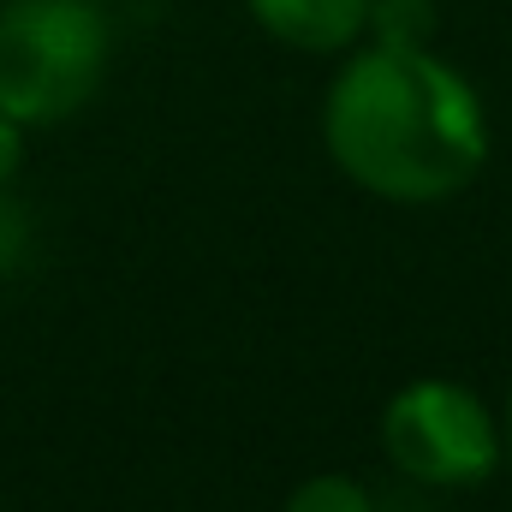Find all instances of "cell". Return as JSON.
<instances>
[{
    "mask_svg": "<svg viewBox=\"0 0 512 512\" xmlns=\"http://www.w3.org/2000/svg\"><path fill=\"white\" fill-rule=\"evenodd\" d=\"M280 512H382V501H376L370 483H358L352 471H316V477H304V483L286 495Z\"/></svg>",
    "mask_w": 512,
    "mask_h": 512,
    "instance_id": "8992f818",
    "label": "cell"
},
{
    "mask_svg": "<svg viewBox=\"0 0 512 512\" xmlns=\"http://www.w3.org/2000/svg\"><path fill=\"white\" fill-rule=\"evenodd\" d=\"M501 447H507V465H512V387H507V405H501Z\"/></svg>",
    "mask_w": 512,
    "mask_h": 512,
    "instance_id": "9c48e42d",
    "label": "cell"
},
{
    "mask_svg": "<svg viewBox=\"0 0 512 512\" xmlns=\"http://www.w3.org/2000/svg\"><path fill=\"white\" fill-rule=\"evenodd\" d=\"M328 161L376 203L429 209L459 197L489 161V108L477 84L429 48H346L322 96Z\"/></svg>",
    "mask_w": 512,
    "mask_h": 512,
    "instance_id": "6da1fadb",
    "label": "cell"
},
{
    "mask_svg": "<svg viewBox=\"0 0 512 512\" xmlns=\"http://www.w3.org/2000/svg\"><path fill=\"white\" fill-rule=\"evenodd\" d=\"M262 36L298 54H346L364 42L370 0H245Z\"/></svg>",
    "mask_w": 512,
    "mask_h": 512,
    "instance_id": "277c9868",
    "label": "cell"
},
{
    "mask_svg": "<svg viewBox=\"0 0 512 512\" xmlns=\"http://www.w3.org/2000/svg\"><path fill=\"white\" fill-rule=\"evenodd\" d=\"M364 42H382V48H429L435 42V0H370Z\"/></svg>",
    "mask_w": 512,
    "mask_h": 512,
    "instance_id": "5b68a950",
    "label": "cell"
},
{
    "mask_svg": "<svg viewBox=\"0 0 512 512\" xmlns=\"http://www.w3.org/2000/svg\"><path fill=\"white\" fill-rule=\"evenodd\" d=\"M18 167H24V126L0 114V191L18 179Z\"/></svg>",
    "mask_w": 512,
    "mask_h": 512,
    "instance_id": "ba28073f",
    "label": "cell"
},
{
    "mask_svg": "<svg viewBox=\"0 0 512 512\" xmlns=\"http://www.w3.org/2000/svg\"><path fill=\"white\" fill-rule=\"evenodd\" d=\"M30 256V215L0 191V274H12Z\"/></svg>",
    "mask_w": 512,
    "mask_h": 512,
    "instance_id": "52a82bcc",
    "label": "cell"
},
{
    "mask_svg": "<svg viewBox=\"0 0 512 512\" xmlns=\"http://www.w3.org/2000/svg\"><path fill=\"white\" fill-rule=\"evenodd\" d=\"M382 453L411 489H477L507 465L501 411L453 376H417L382 405Z\"/></svg>",
    "mask_w": 512,
    "mask_h": 512,
    "instance_id": "3957f363",
    "label": "cell"
},
{
    "mask_svg": "<svg viewBox=\"0 0 512 512\" xmlns=\"http://www.w3.org/2000/svg\"><path fill=\"white\" fill-rule=\"evenodd\" d=\"M102 0H0V114L24 131L72 120L108 78Z\"/></svg>",
    "mask_w": 512,
    "mask_h": 512,
    "instance_id": "7a4b0ae2",
    "label": "cell"
}]
</instances>
